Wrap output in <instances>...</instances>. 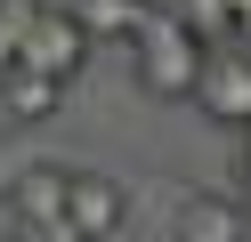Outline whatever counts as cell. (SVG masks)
<instances>
[{"label": "cell", "instance_id": "8", "mask_svg": "<svg viewBox=\"0 0 251 242\" xmlns=\"http://www.w3.org/2000/svg\"><path fill=\"white\" fill-rule=\"evenodd\" d=\"M73 16H81V32H89V41H98V32H130V24H138V8H130V0H81Z\"/></svg>", "mask_w": 251, "mask_h": 242}, {"label": "cell", "instance_id": "4", "mask_svg": "<svg viewBox=\"0 0 251 242\" xmlns=\"http://www.w3.org/2000/svg\"><path fill=\"white\" fill-rule=\"evenodd\" d=\"M65 226L73 242H105L122 226V186L105 170H65Z\"/></svg>", "mask_w": 251, "mask_h": 242}, {"label": "cell", "instance_id": "9", "mask_svg": "<svg viewBox=\"0 0 251 242\" xmlns=\"http://www.w3.org/2000/svg\"><path fill=\"white\" fill-rule=\"evenodd\" d=\"M33 8L41 0H0V73L17 65V41H25V24H33Z\"/></svg>", "mask_w": 251, "mask_h": 242}, {"label": "cell", "instance_id": "6", "mask_svg": "<svg viewBox=\"0 0 251 242\" xmlns=\"http://www.w3.org/2000/svg\"><path fill=\"white\" fill-rule=\"evenodd\" d=\"M170 242H251V218L219 194H186L178 218H170Z\"/></svg>", "mask_w": 251, "mask_h": 242}, {"label": "cell", "instance_id": "12", "mask_svg": "<svg viewBox=\"0 0 251 242\" xmlns=\"http://www.w3.org/2000/svg\"><path fill=\"white\" fill-rule=\"evenodd\" d=\"M130 8H138V0H130Z\"/></svg>", "mask_w": 251, "mask_h": 242}, {"label": "cell", "instance_id": "5", "mask_svg": "<svg viewBox=\"0 0 251 242\" xmlns=\"http://www.w3.org/2000/svg\"><path fill=\"white\" fill-rule=\"evenodd\" d=\"M17 218H25V242H73L65 226V170L41 161V170L17 177Z\"/></svg>", "mask_w": 251, "mask_h": 242}, {"label": "cell", "instance_id": "3", "mask_svg": "<svg viewBox=\"0 0 251 242\" xmlns=\"http://www.w3.org/2000/svg\"><path fill=\"white\" fill-rule=\"evenodd\" d=\"M195 97L219 129H251V57L243 48H202V73H195Z\"/></svg>", "mask_w": 251, "mask_h": 242}, {"label": "cell", "instance_id": "7", "mask_svg": "<svg viewBox=\"0 0 251 242\" xmlns=\"http://www.w3.org/2000/svg\"><path fill=\"white\" fill-rule=\"evenodd\" d=\"M57 105H65L57 81H41V73H0V113H8V121H49Z\"/></svg>", "mask_w": 251, "mask_h": 242}, {"label": "cell", "instance_id": "1", "mask_svg": "<svg viewBox=\"0 0 251 242\" xmlns=\"http://www.w3.org/2000/svg\"><path fill=\"white\" fill-rule=\"evenodd\" d=\"M202 24L195 16H138L130 24V65H138V89L154 97H186L202 73Z\"/></svg>", "mask_w": 251, "mask_h": 242}, {"label": "cell", "instance_id": "11", "mask_svg": "<svg viewBox=\"0 0 251 242\" xmlns=\"http://www.w3.org/2000/svg\"><path fill=\"white\" fill-rule=\"evenodd\" d=\"M8 242H25V234H8Z\"/></svg>", "mask_w": 251, "mask_h": 242}, {"label": "cell", "instance_id": "2", "mask_svg": "<svg viewBox=\"0 0 251 242\" xmlns=\"http://www.w3.org/2000/svg\"><path fill=\"white\" fill-rule=\"evenodd\" d=\"M81 65H89V32H81V16L41 0L33 24H25V41H17V65H8V73H41V81H57V89H65Z\"/></svg>", "mask_w": 251, "mask_h": 242}, {"label": "cell", "instance_id": "10", "mask_svg": "<svg viewBox=\"0 0 251 242\" xmlns=\"http://www.w3.org/2000/svg\"><path fill=\"white\" fill-rule=\"evenodd\" d=\"M243 218H251V154H243Z\"/></svg>", "mask_w": 251, "mask_h": 242}]
</instances>
